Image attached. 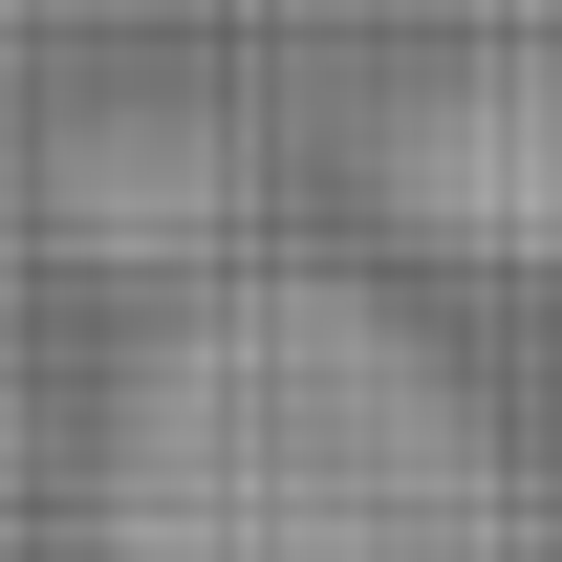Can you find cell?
<instances>
[{"instance_id": "cell-1", "label": "cell", "mask_w": 562, "mask_h": 562, "mask_svg": "<svg viewBox=\"0 0 562 562\" xmlns=\"http://www.w3.org/2000/svg\"><path fill=\"white\" fill-rule=\"evenodd\" d=\"M87 562H562V519L368 260H216L109 368Z\"/></svg>"}, {"instance_id": "cell-2", "label": "cell", "mask_w": 562, "mask_h": 562, "mask_svg": "<svg viewBox=\"0 0 562 562\" xmlns=\"http://www.w3.org/2000/svg\"><path fill=\"white\" fill-rule=\"evenodd\" d=\"M390 216L432 260H562V44H476L390 109Z\"/></svg>"}]
</instances>
